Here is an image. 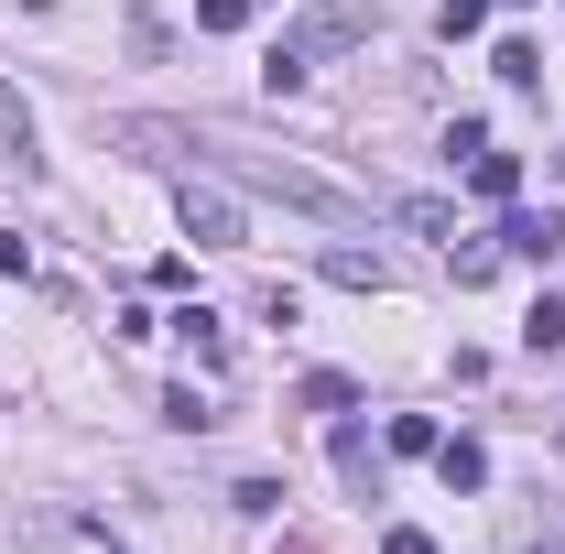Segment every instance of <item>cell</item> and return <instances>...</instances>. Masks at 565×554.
Returning a JSON list of instances; mask_svg holds the SVG:
<instances>
[{
    "label": "cell",
    "mask_w": 565,
    "mask_h": 554,
    "mask_svg": "<svg viewBox=\"0 0 565 554\" xmlns=\"http://www.w3.org/2000/svg\"><path fill=\"white\" fill-rule=\"evenodd\" d=\"M109 141L141 152V163H174V174H228V185L282 196V207H305V217H359L349 185H327V174H305V163H282V152H250V141L207 131V120H120Z\"/></svg>",
    "instance_id": "1"
},
{
    "label": "cell",
    "mask_w": 565,
    "mask_h": 554,
    "mask_svg": "<svg viewBox=\"0 0 565 554\" xmlns=\"http://www.w3.org/2000/svg\"><path fill=\"white\" fill-rule=\"evenodd\" d=\"M370 33H381V0H305L273 44H262V87H273V98H294L327 55H349V44H370Z\"/></svg>",
    "instance_id": "2"
},
{
    "label": "cell",
    "mask_w": 565,
    "mask_h": 554,
    "mask_svg": "<svg viewBox=\"0 0 565 554\" xmlns=\"http://www.w3.org/2000/svg\"><path fill=\"white\" fill-rule=\"evenodd\" d=\"M174 217H185V239H196V251H239V239H250V228H239V207H228L217 185H196V174H185Z\"/></svg>",
    "instance_id": "3"
},
{
    "label": "cell",
    "mask_w": 565,
    "mask_h": 554,
    "mask_svg": "<svg viewBox=\"0 0 565 554\" xmlns=\"http://www.w3.org/2000/svg\"><path fill=\"white\" fill-rule=\"evenodd\" d=\"M490 239H500V262H555L565 251V207H511Z\"/></svg>",
    "instance_id": "4"
},
{
    "label": "cell",
    "mask_w": 565,
    "mask_h": 554,
    "mask_svg": "<svg viewBox=\"0 0 565 554\" xmlns=\"http://www.w3.org/2000/svg\"><path fill=\"white\" fill-rule=\"evenodd\" d=\"M338 479L359 489V500H381V446H370V424L338 414Z\"/></svg>",
    "instance_id": "5"
},
{
    "label": "cell",
    "mask_w": 565,
    "mask_h": 554,
    "mask_svg": "<svg viewBox=\"0 0 565 554\" xmlns=\"http://www.w3.org/2000/svg\"><path fill=\"white\" fill-rule=\"evenodd\" d=\"M435 479L446 489H490V446H479V435H446V446H435Z\"/></svg>",
    "instance_id": "6"
},
{
    "label": "cell",
    "mask_w": 565,
    "mask_h": 554,
    "mask_svg": "<svg viewBox=\"0 0 565 554\" xmlns=\"http://www.w3.org/2000/svg\"><path fill=\"white\" fill-rule=\"evenodd\" d=\"M0 152H11L22 174H44V131H33V109H22L11 87H0Z\"/></svg>",
    "instance_id": "7"
},
{
    "label": "cell",
    "mask_w": 565,
    "mask_h": 554,
    "mask_svg": "<svg viewBox=\"0 0 565 554\" xmlns=\"http://www.w3.org/2000/svg\"><path fill=\"white\" fill-rule=\"evenodd\" d=\"M294 403H305V414H359V381H349V370H305Z\"/></svg>",
    "instance_id": "8"
},
{
    "label": "cell",
    "mask_w": 565,
    "mask_h": 554,
    "mask_svg": "<svg viewBox=\"0 0 565 554\" xmlns=\"http://www.w3.org/2000/svg\"><path fill=\"white\" fill-rule=\"evenodd\" d=\"M468 185H479L490 207H511V196H522V163H511V152H490V141H479V152H468Z\"/></svg>",
    "instance_id": "9"
},
{
    "label": "cell",
    "mask_w": 565,
    "mask_h": 554,
    "mask_svg": "<svg viewBox=\"0 0 565 554\" xmlns=\"http://www.w3.org/2000/svg\"><path fill=\"white\" fill-rule=\"evenodd\" d=\"M174 338L196 348V370H228V327H217L207 305H185V316H174Z\"/></svg>",
    "instance_id": "10"
},
{
    "label": "cell",
    "mask_w": 565,
    "mask_h": 554,
    "mask_svg": "<svg viewBox=\"0 0 565 554\" xmlns=\"http://www.w3.org/2000/svg\"><path fill=\"white\" fill-rule=\"evenodd\" d=\"M327 283H349V294H381V283H392V262H381V251H349V239H338V251H327Z\"/></svg>",
    "instance_id": "11"
},
{
    "label": "cell",
    "mask_w": 565,
    "mask_h": 554,
    "mask_svg": "<svg viewBox=\"0 0 565 554\" xmlns=\"http://www.w3.org/2000/svg\"><path fill=\"white\" fill-rule=\"evenodd\" d=\"M446 273H457V294H479L500 273V239H446Z\"/></svg>",
    "instance_id": "12"
},
{
    "label": "cell",
    "mask_w": 565,
    "mask_h": 554,
    "mask_svg": "<svg viewBox=\"0 0 565 554\" xmlns=\"http://www.w3.org/2000/svg\"><path fill=\"white\" fill-rule=\"evenodd\" d=\"M392 217H403V228H424V239H468V228H457V207H446V196H392Z\"/></svg>",
    "instance_id": "13"
},
{
    "label": "cell",
    "mask_w": 565,
    "mask_h": 554,
    "mask_svg": "<svg viewBox=\"0 0 565 554\" xmlns=\"http://www.w3.org/2000/svg\"><path fill=\"white\" fill-rule=\"evenodd\" d=\"M163 424H174V435H207V424H217V403L196 392V381H174V392H163Z\"/></svg>",
    "instance_id": "14"
},
{
    "label": "cell",
    "mask_w": 565,
    "mask_h": 554,
    "mask_svg": "<svg viewBox=\"0 0 565 554\" xmlns=\"http://www.w3.org/2000/svg\"><path fill=\"white\" fill-rule=\"evenodd\" d=\"M522 348H533V359H555V348H565V305H555V294H533V316H522Z\"/></svg>",
    "instance_id": "15"
},
{
    "label": "cell",
    "mask_w": 565,
    "mask_h": 554,
    "mask_svg": "<svg viewBox=\"0 0 565 554\" xmlns=\"http://www.w3.org/2000/svg\"><path fill=\"white\" fill-rule=\"evenodd\" d=\"M381 446H392V457H435L446 435H435V414H392V435H381Z\"/></svg>",
    "instance_id": "16"
},
{
    "label": "cell",
    "mask_w": 565,
    "mask_h": 554,
    "mask_svg": "<svg viewBox=\"0 0 565 554\" xmlns=\"http://www.w3.org/2000/svg\"><path fill=\"white\" fill-rule=\"evenodd\" d=\"M262 22V0H196V33H250Z\"/></svg>",
    "instance_id": "17"
},
{
    "label": "cell",
    "mask_w": 565,
    "mask_h": 554,
    "mask_svg": "<svg viewBox=\"0 0 565 554\" xmlns=\"http://www.w3.org/2000/svg\"><path fill=\"white\" fill-rule=\"evenodd\" d=\"M490 66H500V87H522V98H533V87H544V55H533V44H500Z\"/></svg>",
    "instance_id": "18"
},
{
    "label": "cell",
    "mask_w": 565,
    "mask_h": 554,
    "mask_svg": "<svg viewBox=\"0 0 565 554\" xmlns=\"http://www.w3.org/2000/svg\"><path fill=\"white\" fill-rule=\"evenodd\" d=\"M479 22H490V0H446V11H435V33H446V44H468Z\"/></svg>",
    "instance_id": "19"
},
{
    "label": "cell",
    "mask_w": 565,
    "mask_h": 554,
    "mask_svg": "<svg viewBox=\"0 0 565 554\" xmlns=\"http://www.w3.org/2000/svg\"><path fill=\"white\" fill-rule=\"evenodd\" d=\"M228 500H239L250 522H273V511H282V479H239V489H228Z\"/></svg>",
    "instance_id": "20"
},
{
    "label": "cell",
    "mask_w": 565,
    "mask_h": 554,
    "mask_svg": "<svg viewBox=\"0 0 565 554\" xmlns=\"http://www.w3.org/2000/svg\"><path fill=\"white\" fill-rule=\"evenodd\" d=\"M381 554H435V533H424V522H392V533H381Z\"/></svg>",
    "instance_id": "21"
},
{
    "label": "cell",
    "mask_w": 565,
    "mask_h": 554,
    "mask_svg": "<svg viewBox=\"0 0 565 554\" xmlns=\"http://www.w3.org/2000/svg\"><path fill=\"white\" fill-rule=\"evenodd\" d=\"M0 273H33V251H22V228H0Z\"/></svg>",
    "instance_id": "22"
},
{
    "label": "cell",
    "mask_w": 565,
    "mask_h": 554,
    "mask_svg": "<svg viewBox=\"0 0 565 554\" xmlns=\"http://www.w3.org/2000/svg\"><path fill=\"white\" fill-rule=\"evenodd\" d=\"M522 554H555V544H544V533H533V544H522Z\"/></svg>",
    "instance_id": "23"
}]
</instances>
